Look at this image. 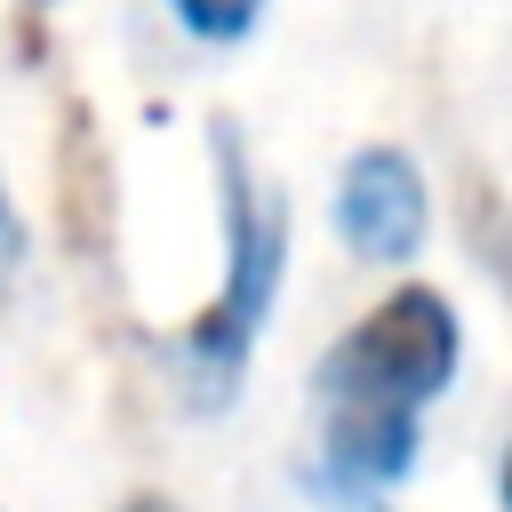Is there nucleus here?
I'll return each instance as SVG.
<instances>
[{
    "label": "nucleus",
    "mask_w": 512,
    "mask_h": 512,
    "mask_svg": "<svg viewBox=\"0 0 512 512\" xmlns=\"http://www.w3.org/2000/svg\"><path fill=\"white\" fill-rule=\"evenodd\" d=\"M464 352V328L440 288H392L368 304L336 352L312 368V456H304V496L328 512H376L408 464H416V424L448 392Z\"/></svg>",
    "instance_id": "obj_1"
},
{
    "label": "nucleus",
    "mask_w": 512,
    "mask_h": 512,
    "mask_svg": "<svg viewBox=\"0 0 512 512\" xmlns=\"http://www.w3.org/2000/svg\"><path fill=\"white\" fill-rule=\"evenodd\" d=\"M216 144V200H224V280L216 296L160 344L176 392L192 400V416H216L232 408L240 376H248V352L272 320V296H280V264H288V224H280V192L264 184V168L248 160L240 128L216 120L208 128Z\"/></svg>",
    "instance_id": "obj_2"
},
{
    "label": "nucleus",
    "mask_w": 512,
    "mask_h": 512,
    "mask_svg": "<svg viewBox=\"0 0 512 512\" xmlns=\"http://www.w3.org/2000/svg\"><path fill=\"white\" fill-rule=\"evenodd\" d=\"M336 232L368 264H408L432 232V192L400 144H360L336 176Z\"/></svg>",
    "instance_id": "obj_3"
},
{
    "label": "nucleus",
    "mask_w": 512,
    "mask_h": 512,
    "mask_svg": "<svg viewBox=\"0 0 512 512\" xmlns=\"http://www.w3.org/2000/svg\"><path fill=\"white\" fill-rule=\"evenodd\" d=\"M168 8H176V24L200 32V40H240V32H256V16H264V0H168Z\"/></svg>",
    "instance_id": "obj_4"
},
{
    "label": "nucleus",
    "mask_w": 512,
    "mask_h": 512,
    "mask_svg": "<svg viewBox=\"0 0 512 512\" xmlns=\"http://www.w3.org/2000/svg\"><path fill=\"white\" fill-rule=\"evenodd\" d=\"M16 248H24V232H16V208H8V184H0V280L16 272Z\"/></svg>",
    "instance_id": "obj_5"
},
{
    "label": "nucleus",
    "mask_w": 512,
    "mask_h": 512,
    "mask_svg": "<svg viewBox=\"0 0 512 512\" xmlns=\"http://www.w3.org/2000/svg\"><path fill=\"white\" fill-rule=\"evenodd\" d=\"M120 512H176V504H168V496H128Z\"/></svg>",
    "instance_id": "obj_6"
}]
</instances>
